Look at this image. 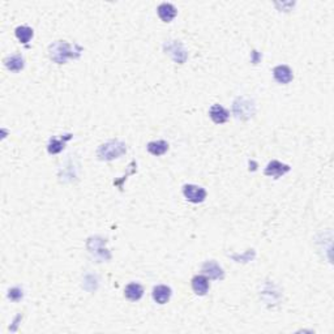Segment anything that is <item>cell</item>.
<instances>
[{
	"instance_id": "cell-18",
	"label": "cell",
	"mask_w": 334,
	"mask_h": 334,
	"mask_svg": "<svg viewBox=\"0 0 334 334\" xmlns=\"http://www.w3.org/2000/svg\"><path fill=\"white\" fill-rule=\"evenodd\" d=\"M71 139V135H67V137H65L64 140L61 139V140H57V139H55V137H53L51 140H50L49 145H47V150H49L50 154H57V153H60L63 149H64V145H65V141L69 140Z\"/></svg>"
},
{
	"instance_id": "cell-12",
	"label": "cell",
	"mask_w": 334,
	"mask_h": 334,
	"mask_svg": "<svg viewBox=\"0 0 334 334\" xmlns=\"http://www.w3.org/2000/svg\"><path fill=\"white\" fill-rule=\"evenodd\" d=\"M4 64L12 72H20L24 68L25 61H24V57L21 54H13V55H9L8 57H5Z\"/></svg>"
},
{
	"instance_id": "cell-9",
	"label": "cell",
	"mask_w": 334,
	"mask_h": 334,
	"mask_svg": "<svg viewBox=\"0 0 334 334\" xmlns=\"http://www.w3.org/2000/svg\"><path fill=\"white\" fill-rule=\"evenodd\" d=\"M273 77L277 83L289 84L291 83L292 79H294V75H292L291 68L287 67V65H277V67L273 69Z\"/></svg>"
},
{
	"instance_id": "cell-15",
	"label": "cell",
	"mask_w": 334,
	"mask_h": 334,
	"mask_svg": "<svg viewBox=\"0 0 334 334\" xmlns=\"http://www.w3.org/2000/svg\"><path fill=\"white\" fill-rule=\"evenodd\" d=\"M124 295L127 299L132 300V302H136V300H140L144 295V289L140 283H129L124 290Z\"/></svg>"
},
{
	"instance_id": "cell-5",
	"label": "cell",
	"mask_w": 334,
	"mask_h": 334,
	"mask_svg": "<svg viewBox=\"0 0 334 334\" xmlns=\"http://www.w3.org/2000/svg\"><path fill=\"white\" fill-rule=\"evenodd\" d=\"M105 244H106V239L94 236L87 240V250H90V253L94 254L95 257L101 258V260H109L111 256L105 247Z\"/></svg>"
},
{
	"instance_id": "cell-17",
	"label": "cell",
	"mask_w": 334,
	"mask_h": 334,
	"mask_svg": "<svg viewBox=\"0 0 334 334\" xmlns=\"http://www.w3.org/2000/svg\"><path fill=\"white\" fill-rule=\"evenodd\" d=\"M15 34H16V37L19 38V41L21 42V43L27 45L28 42L33 38V34H34V33H33V29H31V28L23 25V27L16 28Z\"/></svg>"
},
{
	"instance_id": "cell-2",
	"label": "cell",
	"mask_w": 334,
	"mask_h": 334,
	"mask_svg": "<svg viewBox=\"0 0 334 334\" xmlns=\"http://www.w3.org/2000/svg\"><path fill=\"white\" fill-rule=\"evenodd\" d=\"M127 145L120 140H111L102 144L97 150V156L101 161H112L125 154Z\"/></svg>"
},
{
	"instance_id": "cell-19",
	"label": "cell",
	"mask_w": 334,
	"mask_h": 334,
	"mask_svg": "<svg viewBox=\"0 0 334 334\" xmlns=\"http://www.w3.org/2000/svg\"><path fill=\"white\" fill-rule=\"evenodd\" d=\"M8 298L12 300H15V302H17V300H20L21 298H23V290L19 289V287H13V289L9 290Z\"/></svg>"
},
{
	"instance_id": "cell-6",
	"label": "cell",
	"mask_w": 334,
	"mask_h": 334,
	"mask_svg": "<svg viewBox=\"0 0 334 334\" xmlns=\"http://www.w3.org/2000/svg\"><path fill=\"white\" fill-rule=\"evenodd\" d=\"M183 195L186 196L188 201L194 204H200L206 198V191L202 187L195 186V184H186L183 187Z\"/></svg>"
},
{
	"instance_id": "cell-14",
	"label": "cell",
	"mask_w": 334,
	"mask_h": 334,
	"mask_svg": "<svg viewBox=\"0 0 334 334\" xmlns=\"http://www.w3.org/2000/svg\"><path fill=\"white\" fill-rule=\"evenodd\" d=\"M157 12H158V16L161 17V20L165 21V23H170L171 20L176 16V8L170 3L161 4L158 9H157Z\"/></svg>"
},
{
	"instance_id": "cell-1",
	"label": "cell",
	"mask_w": 334,
	"mask_h": 334,
	"mask_svg": "<svg viewBox=\"0 0 334 334\" xmlns=\"http://www.w3.org/2000/svg\"><path fill=\"white\" fill-rule=\"evenodd\" d=\"M81 51H83V49L80 46H72L65 41L54 42L53 45H50L49 47V54L51 60L57 63V64H64L69 57H79Z\"/></svg>"
},
{
	"instance_id": "cell-3",
	"label": "cell",
	"mask_w": 334,
	"mask_h": 334,
	"mask_svg": "<svg viewBox=\"0 0 334 334\" xmlns=\"http://www.w3.org/2000/svg\"><path fill=\"white\" fill-rule=\"evenodd\" d=\"M232 112L240 120H248L256 112V106L252 99L247 97H238L232 103Z\"/></svg>"
},
{
	"instance_id": "cell-11",
	"label": "cell",
	"mask_w": 334,
	"mask_h": 334,
	"mask_svg": "<svg viewBox=\"0 0 334 334\" xmlns=\"http://www.w3.org/2000/svg\"><path fill=\"white\" fill-rule=\"evenodd\" d=\"M153 299L158 304H166L171 298V289L168 286L158 285L153 289Z\"/></svg>"
},
{
	"instance_id": "cell-10",
	"label": "cell",
	"mask_w": 334,
	"mask_h": 334,
	"mask_svg": "<svg viewBox=\"0 0 334 334\" xmlns=\"http://www.w3.org/2000/svg\"><path fill=\"white\" fill-rule=\"evenodd\" d=\"M209 115L216 124H223L224 122H227L230 112L221 105H213L209 110Z\"/></svg>"
},
{
	"instance_id": "cell-7",
	"label": "cell",
	"mask_w": 334,
	"mask_h": 334,
	"mask_svg": "<svg viewBox=\"0 0 334 334\" xmlns=\"http://www.w3.org/2000/svg\"><path fill=\"white\" fill-rule=\"evenodd\" d=\"M290 171V166L289 165H285L279 162V161H272L268 164V166L265 167V171L264 174L266 176H272L274 179H278L283 176L285 174H287Z\"/></svg>"
},
{
	"instance_id": "cell-8",
	"label": "cell",
	"mask_w": 334,
	"mask_h": 334,
	"mask_svg": "<svg viewBox=\"0 0 334 334\" xmlns=\"http://www.w3.org/2000/svg\"><path fill=\"white\" fill-rule=\"evenodd\" d=\"M202 273L212 279H223L224 272L216 261H206L202 264Z\"/></svg>"
},
{
	"instance_id": "cell-4",
	"label": "cell",
	"mask_w": 334,
	"mask_h": 334,
	"mask_svg": "<svg viewBox=\"0 0 334 334\" xmlns=\"http://www.w3.org/2000/svg\"><path fill=\"white\" fill-rule=\"evenodd\" d=\"M164 50L165 53L170 55L171 59H172L175 63H179V64L186 63L187 57H188L187 50L184 49V46L182 45V42L179 41H166L164 45Z\"/></svg>"
},
{
	"instance_id": "cell-13",
	"label": "cell",
	"mask_w": 334,
	"mask_h": 334,
	"mask_svg": "<svg viewBox=\"0 0 334 334\" xmlns=\"http://www.w3.org/2000/svg\"><path fill=\"white\" fill-rule=\"evenodd\" d=\"M192 289L196 295H206V292L209 291V279L205 276H195L192 278Z\"/></svg>"
},
{
	"instance_id": "cell-16",
	"label": "cell",
	"mask_w": 334,
	"mask_h": 334,
	"mask_svg": "<svg viewBox=\"0 0 334 334\" xmlns=\"http://www.w3.org/2000/svg\"><path fill=\"white\" fill-rule=\"evenodd\" d=\"M146 149H148V152L150 154H153V156H164L165 153L168 150V144L164 140L152 141V142H149L146 145Z\"/></svg>"
}]
</instances>
